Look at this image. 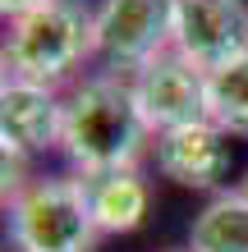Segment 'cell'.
Wrapping results in <instances>:
<instances>
[{
    "label": "cell",
    "instance_id": "obj_5",
    "mask_svg": "<svg viewBox=\"0 0 248 252\" xmlns=\"http://www.w3.org/2000/svg\"><path fill=\"white\" fill-rule=\"evenodd\" d=\"M134 96H138V110H142L152 133H170V128H188V124L212 120L207 73L193 60H184L179 51H166L147 69H138L134 73Z\"/></svg>",
    "mask_w": 248,
    "mask_h": 252
},
{
    "label": "cell",
    "instance_id": "obj_11",
    "mask_svg": "<svg viewBox=\"0 0 248 252\" xmlns=\"http://www.w3.org/2000/svg\"><path fill=\"white\" fill-rule=\"evenodd\" d=\"M207 110L225 133H248V55L207 73Z\"/></svg>",
    "mask_w": 248,
    "mask_h": 252
},
{
    "label": "cell",
    "instance_id": "obj_12",
    "mask_svg": "<svg viewBox=\"0 0 248 252\" xmlns=\"http://www.w3.org/2000/svg\"><path fill=\"white\" fill-rule=\"evenodd\" d=\"M37 5H46V0H0V9H5V19H23V14H33Z\"/></svg>",
    "mask_w": 248,
    "mask_h": 252
},
{
    "label": "cell",
    "instance_id": "obj_2",
    "mask_svg": "<svg viewBox=\"0 0 248 252\" xmlns=\"http://www.w3.org/2000/svg\"><path fill=\"white\" fill-rule=\"evenodd\" d=\"M92 51H97V14H87L78 0H46L23 19H9L5 69L9 78L60 87Z\"/></svg>",
    "mask_w": 248,
    "mask_h": 252
},
{
    "label": "cell",
    "instance_id": "obj_8",
    "mask_svg": "<svg viewBox=\"0 0 248 252\" xmlns=\"http://www.w3.org/2000/svg\"><path fill=\"white\" fill-rule=\"evenodd\" d=\"M65 128V101L55 96V87L5 78L0 87V142L5 156H37L46 147L60 142Z\"/></svg>",
    "mask_w": 248,
    "mask_h": 252
},
{
    "label": "cell",
    "instance_id": "obj_9",
    "mask_svg": "<svg viewBox=\"0 0 248 252\" xmlns=\"http://www.w3.org/2000/svg\"><path fill=\"white\" fill-rule=\"evenodd\" d=\"M87 188V202H92V216H97V229L101 234H129L142 225L152 206V192L142 184L138 170H110V174H87L83 179Z\"/></svg>",
    "mask_w": 248,
    "mask_h": 252
},
{
    "label": "cell",
    "instance_id": "obj_6",
    "mask_svg": "<svg viewBox=\"0 0 248 252\" xmlns=\"http://www.w3.org/2000/svg\"><path fill=\"white\" fill-rule=\"evenodd\" d=\"M175 51L202 73L248 55V5L244 0H179Z\"/></svg>",
    "mask_w": 248,
    "mask_h": 252
},
{
    "label": "cell",
    "instance_id": "obj_4",
    "mask_svg": "<svg viewBox=\"0 0 248 252\" xmlns=\"http://www.w3.org/2000/svg\"><path fill=\"white\" fill-rule=\"evenodd\" d=\"M179 0H106L97 9V55L115 69H147L175 51Z\"/></svg>",
    "mask_w": 248,
    "mask_h": 252
},
{
    "label": "cell",
    "instance_id": "obj_7",
    "mask_svg": "<svg viewBox=\"0 0 248 252\" xmlns=\"http://www.w3.org/2000/svg\"><path fill=\"white\" fill-rule=\"evenodd\" d=\"M156 170L175 179L179 188H221L235 170V147L221 124L202 120L188 128L156 133Z\"/></svg>",
    "mask_w": 248,
    "mask_h": 252
},
{
    "label": "cell",
    "instance_id": "obj_10",
    "mask_svg": "<svg viewBox=\"0 0 248 252\" xmlns=\"http://www.w3.org/2000/svg\"><path fill=\"white\" fill-rule=\"evenodd\" d=\"M188 252H248V197L244 192H216L193 216Z\"/></svg>",
    "mask_w": 248,
    "mask_h": 252
},
{
    "label": "cell",
    "instance_id": "obj_3",
    "mask_svg": "<svg viewBox=\"0 0 248 252\" xmlns=\"http://www.w3.org/2000/svg\"><path fill=\"white\" fill-rule=\"evenodd\" d=\"M97 234L83 179H28L9 197V239L19 252H92Z\"/></svg>",
    "mask_w": 248,
    "mask_h": 252
},
{
    "label": "cell",
    "instance_id": "obj_13",
    "mask_svg": "<svg viewBox=\"0 0 248 252\" xmlns=\"http://www.w3.org/2000/svg\"><path fill=\"white\" fill-rule=\"evenodd\" d=\"M239 192H244V197H248V174H244V188H239Z\"/></svg>",
    "mask_w": 248,
    "mask_h": 252
},
{
    "label": "cell",
    "instance_id": "obj_1",
    "mask_svg": "<svg viewBox=\"0 0 248 252\" xmlns=\"http://www.w3.org/2000/svg\"><path fill=\"white\" fill-rule=\"evenodd\" d=\"M147 120L138 110L134 83H120L110 73L83 78L65 101V128L60 147L65 156L87 174H110V170H134L142 147H147Z\"/></svg>",
    "mask_w": 248,
    "mask_h": 252
}]
</instances>
